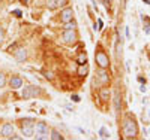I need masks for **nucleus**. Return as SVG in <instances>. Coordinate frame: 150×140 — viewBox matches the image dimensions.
<instances>
[{"instance_id": "8", "label": "nucleus", "mask_w": 150, "mask_h": 140, "mask_svg": "<svg viewBox=\"0 0 150 140\" xmlns=\"http://www.w3.org/2000/svg\"><path fill=\"white\" fill-rule=\"evenodd\" d=\"M14 55H15V60L17 61H24L27 58V51L26 49H18V51H15L14 52Z\"/></svg>"}, {"instance_id": "24", "label": "nucleus", "mask_w": 150, "mask_h": 140, "mask_svg": "<svg viewBox=\"0 0 150 140\" xmlns=\"http://www.w3.org/2000/svg\"><path fill=\"white\" fill-rule=\"evenodd\" d=\"M68 5V0H56V6H65Z\"/></svg>"}, {"instance_id": "21", "label": "nucleus", "mask_w": 150, "mask_h": 140, "mask_svg": "<svg viewBox=\"0 0 150 140\" xmlns=\"http://www.w3.org/2000/svg\"><path fill=\"white\" fill-rule=\"evenodd\" d=\"M33 124H35V121H33V119H30V118L23 119V121H21V125H33Z\"/></svg>"}, {"instance_id": "12", "label": "nucleus", "mask_w": 150, "mask_h": 140, "mask_svg": "<svg viewBox=\"0 0 150 140\" xmlns=\"http://www.w3.org/2000/svg\"><path fill=\"white\" fill-rule=\"evenodd\" d=\"M99 98L102 101H107L110 98V90L108 88H101V90H99Z\"/></svg>"}, {"instance_id": "22", "label": "nucleus", "mask_w": 150, "mask_h": 140, "mask_svg": "<svg viewBox=\"0 0 150 140\" xmlns=\"http://www.w3.org/2000/svg\"><path fill=\"white\" fill-rule=\"evenodd\" d=\"M47 5H48L50 9H56L57 8L56 6V0H47Z\"/></svg>"}, {"instance_id": "23", "label": "nucleus", "mask_w": 150, "mask_h": 140, "mask_svg": "<svg viewBox=\"0 0 150 140\" xmlns=\"http://www.w3.org/2000/svg\"><path fill=\"white\" fill-rule=\"evenodd\" d=\"M38 140H47L48 139V134H41V133H36V136H35Z\"/></svg>"}, {"instance_id": "7", "label": "nucleus", "mask_w": 150, "mask_h": 140, "mask_svg": "<svg viewBox=\"0 0 150 140\" xmlns=\"http://www.w3.org/2000/svg\"><path fill=\"white\" fill-rule=\"evenodd\" d=\"M0 133H2L3 137H12V134H14V127L11 124H5L2 127V130H0Z\"/></svg>"}, {"instance_id": "2", "label": "nucleus", "mask_w": 150, "mask_h": 140, "mask_svg": "<svg viewBox=\"0 0 150 140\" xmlns=\"http://www.w3.org/2000/svg\"><path fill=\"white\" fill-rule=\"evenodd\" d=\"M41 94V90L39 86H35V85H29L23 90V98H33V97H38Z\"/></svg>"}, {"instance_id": "10", "label": "nucleus", "mask_w": 150, "mask_h": 140, "mask_svg": "<svg viewBox=\"0 0 150 140\" xmlns=\"http://www.w3.org/2000/svg\"><path fill=\"white\" fill-rule=\"evenodd\" d=\"M36 133L48 134V125H47L45 122H38V124H36Z\"/></svg>"}, {"instance_id": "20", "label": "nucleus", "mask_w": 150, "mask_h": 140, "mask_svg": "<svg viewBox=\"0 0 150 140\" xmlns=\"http://www.w3.org/2000/svg\"><path fill=\"white\" fill-rule=\"evenodd\" d=\"M5 84H6V76L3 73H0V88H3Z\"/></svg>"}, {"instance_id": "30", "label": "nucleus", "mask_w": 150, "mask_h": 140, "mask_svg": "<svg viewBox=\"0 0 150 140\" xmlns=\"http://www.w3.org/2000/svg\"><path fill=\"white\" fill-rule=\"evenodd\" d=\"M149 60H150V52H149Z\"/></svg>"}, {"instance_id": "11", "label": "nucleus", "mask_w": 150, "mask_h": 140, "mask_svg": "<svg viewBox=\"0 0 150 140\" xmlns=\"http://www.w3.org/2000/svg\"><path fill=\"white\" fill-rule=\"evenodd\" d=\"M108 82H110V76L104 72V69H101V72H99V84L105 85V84H108Z\"/></svg>"}, {"instance_id": "29", "label": "nucleus", "mask_w": 150, "mask_h": 140, "mask_svg": "<svg viewBox=\"0 0 150 140\" xmlns=\"http://www.w3.org/2000/svg\"><path fill=\"white\" fill-rule=\"evenodd\" d=\"M144 2H146L147 5H150V0H144Z\"/></svg>"}, {"instance_id": "14", "label": "nucleus", "mask_w": 150, "mask_h": 140, "mask_svg": "<svg viewBox=\"0 0 150 140\" xmlns=\"http://www.w3.org/2000/svg\"><path fill=\"white\" fill-rule=\"evenodd\" d=\"M143 24H144V30H146V33H150V20H149V17L143 15Z\"/></svg>"}, {"instance_id": "27", "label": "nucleus", "mask_w": 150, "mask_h": 140, "mask_svg": "<svg viewBox=\"0 0 150 140\" xmlns=\"http://www.w3.org/2000/svg\"><path fill=\"white\" fill-rule=\"evenodd\" d=\"M72 100L77 103V101H80V97H78V95H72Z\"/></svg>"}, {"instance_id": "16", "label": "nucleus", "mask_w": 150, "mask_h": 140, "mask_svg": "<svg viewBox=\"0 0 150 140\" xmlns=\"http://www.w3.org/2000/svg\"><path fill=\"white\" fill-rule=\"evenodd\" d=\"M51 139H53V140H63V136H62L57 130H53V131H51Z\"/></svg>"}, {"instance_id": "1", "label": "nucleus", "mask_w": 150, "mask_h": 140, "mask_svg": "<svg viewBox=\"0 0 150 140\" xmlns=\"http://www.w3.org/2000/svg\"><path fill=\"white\" fill-rule=\"evenodd\" d=\"M137 134H138V128H137L135 121L128 118L123 122V136L126 139H134V137H137Z\"/></svg>"}, {"instance_id": "13", "label": "nucleus", "mask_w": 150, "mask_h": 140, "mask_svg": "<svg viewBox=\"0 0 150 140\" xmlns=\"http://www.w3.org/2000/svg\"><path fill=\"white\" fill-rule=\"evenodd\" d=\"M114 107H116L117 112H120V109H122V101H120V95L119 94L114 95Z\"/></svg>"}, {"instance_id": "17", "label": "nucleus", "mask_w": 150, "mask_h": 140, "mask_svg": "<svg viewBox=\"0 0 150 140\" xmlns=\"http://www.w3.org/2000/svg\"><path fill=\"white\" fill-rule=\"evenodd\" d=\"M77 61H78V64H86V63H87V55H86L84 52H81V54L78 55Z\"/></svg>"}, {"instance_id": "26", "label": "nucleus", "mask_w": 150, "mask_h": 140, "mask_svg": "<svg viewBox=\"0 0 150 140\" xmlns=\"http://www.w3.org/2000/svg\"><path fill=\"white\" fill-rule=\"evenodd\" d=\"M3 37H5V31H3V29L0 27V43L3 42Z\"/></svg>"}, {"instance_id": "3", "label": "nucleus", "mask_w": 150, "mask_h": 140, "mask_svg": "<svg viewBox=\"0 0 150 140\" xmlns=\"http://www.w3.org/2000/svg\"><path fill=\"white\" fill-rule=\"evenodd\" d=\"M96 64L101 67V69H108V66H110V60H108V55L105 54V52H102V51H99V52H96Z\"/></svg>"}, {"instance_id": "4", "label": "nucleus", "mask_w": 150, "mask_h": 140, "mask_svg": "<svg viewBox=\"0 0 150 140\" xmlns=\"http://www.w3.org/2000/svg\"><path fill=\"white\" fill-rule=\"evenodd\" d=\"M62 39H63V42L68 43V45H74L77 42V33H75V30H66L63 33V36H62Z\"/></svg>"}, {"instance_id": "5", "label": "nucleus", "mask_w": 150, "mask_h": 140, "mask_svg": "<svg viewBox=\"0 0 150 140\" xmlns=\"http://www.w3.org/2000/svg\"><path fill=\"white\" fill-rule=\"evenodd\" d=\"M72 17H74V10L72 8H66L62 10V14H60V20L63 21V22H68V21H72Z\"/></svg>"}, {"instance_id": "25", "label": "nucleus", "mask_w": 150, "mask_h": 140, "mask_svg": "<svg viewBox=\"0 0 150 140\" xmlns=\"http://www.w3.org/2000/svg\"><path fill=\"white\" fill-rule=\"evenodd\" d=\"M116 49H117V55H120V54H122V42H119V43H117Z\"/></svg>"}, {"instance_id": "19", "label": "nucleus", "mask_w": 150, "mask_h": 140, "mask_svg": "<svg viewBox=\"0 0 150 140\" xmlns=\"http://www.w3.org/2000/svg\"><path fill=\"white\" fill-rule=\"evenodd\" d=\"M86 73H87V66H86V64H80V67H78V75L83 76V75H86Z\"/></svg>"}, {"instance_id": "9", "label": "nucleus", "mask_w": 150, "mask_h": 140, "mask_svg": "<svg viewBox=\"0 0 150 140\" xmlns=\"http://www.w3.org/2000/svg\"><path fill=\"white\" fill-rule=\"evenodd\" d=\"M24 137H33V125H21Z\"/></svg>"}, {"instance_id": "6", "label": "nucleus", "mask_w": 150, "mask_h": 140, "mask_svg": "<svg viewBox=\"0 0 150 140\" xmlns=\"http://www.w3.org/2000/svg\"><path fill=\"white\" fill-rule=\"evenodd\" d=\"M9 85L12 90H18V88L23 86V79L20 78V76H12L11 81H9Z\"/></svg>"}, {"instance_id": "15", "label": "nucleus", "mask_w": 150, "mask_h": 140, "mask_svg": "<svg viewBox=\"0 0 150 140\" xmlns=\"http://www.w3.org/2000/svg\"><path fill=\"white\" fill-rule=\"evenodd\" d=\"M75 29H77V22H75L74 20L65 22V30H75Z\"/></svg>"}, {"instance_id": "18", "label": "nucleus", "mask_w": 150, "mask_h": 140, "mask_svg": "<svg viewBox=\"0 0 150 140\" xmlns=\"http://www.w3.org/2000/svg\"><path fill=\"white\" fill-rule=\"evenodd\" d=\"M99 134H101V137H102V139H110V133L105 130V127H102V128L99 130Z\"/></svg>"}, {"instance_id": "28", "label": "nucleus", "mask_w": 150, "mask_h": 140, "mask_svg": "<svg viewBox=\"0 0 150 140\" xmlns=\"http://www.w3.org/2000/svg\"><path fill=\"white\" fill-rule=\"evenodd\" d=\"M45 76H47L48 79H53V75H51V73H45Z\"/></svg>"}]
</instances>
